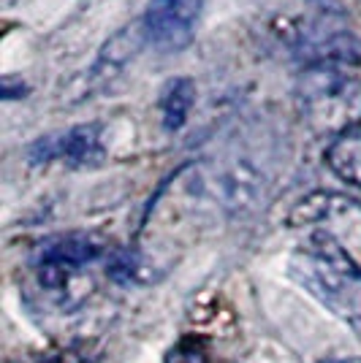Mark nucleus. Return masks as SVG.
I'll list each match as a JSON object with an SVG mask.
<instances>
[{"label":"nucleus","instance_id":"obj_1","mask_svg":"<svg viewBox=\"0 0 361 363\" xmlns=\"http://www.w3.org/2000/svg\"><path fill=\"white\" fill-rule=\"evenodd\" d=\"M288 272L334 318L361 325V266L337 236L313 230L291 255Z\"/></svg>","mask_w":361,"mask_h":363},{"label":"nucleus","instance_id":"obj_2","mask_svg":"<svg viewBox=\"0 0 361 363\" xmlns=\"http://www.w3.org/2000/svg\"><path fill=\"white\" fill-rule=\"evenodd\" d=\"M296 98L304 120L320 133L340 136L361 125V79L345 68L307 65L296 82Z\"/></svg>","mask_w":361,"mask_h":363},{"label":"nucleus","instance_id":"obj_3","mask_svg":"<svg viewBox=\"0 0 361 363\" xmlns=\"http://www.w3.org/2000/svg\"><path fill=\"white\" fill-rule=\"evenodd\" d=\"M204 0H150L141 25L147 44L163 55H177L193 44Z\"/></svg>","mask_w":361,"mask_h":363},{"label":"nucleus","instance_id":"obj_4","mask_svg":"<svg viewBox=\"0 0 361 363\" xmlns=\"http://www.w3.org/2000/svg\"><path fill=\"white\" fill-rule=\"evenodd\" d=\"M36 290L41 296V301L58 312H76L82 303L90 298L92 293V277L90 266H79L71 260L60 257H36V269H33Z\"/></svg>","mask_w":361,"mask_h":363},{"label":"nucleus","instance_id":"obj_5","mask_svg":"<svg viewBox=\"0 0 361 363\" xmlns=\"http://www.w3.org/2000/svg\"><path fill=\"white\" fill-rule=\"evenodd\" d=\"M104 144H101V128L95 122L76 125L63 133L36 138L28 147V157L33 166H49L63 160L68 168H95L104 160Z\"/></svg>","mask_w":361,"mask_h":363},{"label":"nucleus","instance_id":"obj_6","mask_svg":"<svg viewBox=\"0 0 361 363\" xmlns=\"http://www.w3.org/2000/svg\"><path fill=\"white\" fill-rule=\"evenodd\" d=\"M288 225H318V230H326L337 239H340L343 230H347L350 239H361V203L343 196V193L318 190V193H310L307 198H301L299 203L291 209Z\"/></svg>","mask_w":361,"mask_h":363},{"label":"nucleus","instance_id":"obj_7","mask_svg":"<svg viewBox=\"0 0 361 363\" xmlns=\"http://www.w3.org/2000/svg\"><path fill=\"white\" fill-rule=\"evenodd\" d=\"M147 46V33H144V25L141 19L122 28L120 33H114L109 41L104 44L98 60L92 62V68L87 71V79L92 84H106L112 82L114 76H120L131 62L139 57V52Z\"/></svg>","mask_w":361,"mask_h":363},{"label":"nucleus","instance_id":"obj_8","mask_svg":"<svg viewBox=\"0 0 361 363\" xmlns=\"http://www.w3.org/2000/svg\"><path fill=\"white\" fill-rule=\"evenodd\" d=\"M193 104H196V82L190 76H174L166 82L158 106H161V122L168 133H177L185 128Z\"/></svg>","mask_w":361,"mask_h":363},{"label":"nucleus","instance_id":"obj_9","mask_svg":"<svg viewBox=\"0 0 361 363\" xmlns=\"http://www.w3.org/2000/svg\"><path fill=\"white\" fill-rule=\"evenodd\" d=\"M323 160L337 179L361 190V128L331 138Z\"/></svg>","mask_w":361,"mask_h":363},{"label":"nucleus","instance_id":"obj_10","mask_svg":"<svg viewBox=\"0 0 361 363\" xmlns=\"http://www.w3.org/2000/svg\"><path fill=\"white\" fill-rule=\"evenodd\" d=\"M166 363H212V358L207 347H201L198 342H180Z\"/></svg>","mask_w":361,"mask_h":363},{"label":"nucleus","instance_id":"obj_11","mask_svg":"<svg viewBox=\"0 0 361 363\" xmlns=\"http://www.w3.org/2000/svg\"><path fill=\"white\" fill-rule=\"evenodd\" d=\"M31 92V87L19 79V82H14L11 76H6L3 79V101H14V98H25Z\"/></svg>","mask_w":361,"mask_h":363},{"label":"nucleus","instance_id":"obj_12","mask_svg":"<svg viewBox=\"0 0 361 363\" xmlns=\"http://www.w3.org/2000/svg\"><path fill=\"white\" fill-rule=\"evenodd\" d=\"M36 363H82V358L76 355L74 350H63V352H52V355H44Z\"/></svg>","mask_w":361,"mask_h":363},{"label":"nucleus","instance_id":"obj_13","mask_svg":"<svg viewBox=\"0 0 361 363\" xmlns=\"http://www.w3.org/2000/svg\"><path fill=\"white\" fill-rule=\"evenodd\" d=\"M326 363H361V358L359 355H353V358H331V361H326Z\"/></svg>","mask_w":361,"mask_h":363}]
</instances>
